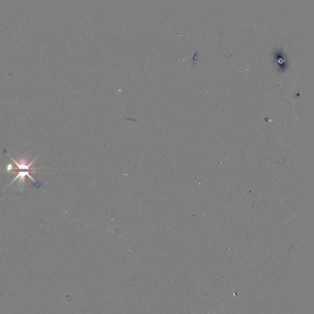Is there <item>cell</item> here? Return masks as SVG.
Returning <instances> with one entry per match:
<instances>
[{"label":"cell","instance_id":"2","mask_svg":"<svg viewBox=\"0 0 314 314\" xmlns=\"http://www.w3.org/2000/svg\"><path fill=\"white\" fill-rule=\"evenodd\" d=\"M36 158H37V157H36L35 160H33L31 162H30L29 163H28V160H27V159H24V160H21V161L20 162V163H17V162L14 160V159H13V158H12V159H13V162H14V163H15V164H16V165L19 167V169H25V170H29V169L31 171L35 172L36 170L33 169H30V168H29V167H30V166H31V164H33V163L35 161V160H36Z\"/></svg>","mask_w":314,"mask_h":314},{"label":"cell","instance_id":"1","mask_svg":"<svg viewBox=\"0 0 314 314\" xmlns=\"http://www.w3.org/2000/svg\"><path fill=\"white\" fill-rule=\"evenodd\" d=\"M25 176H28V178H30L33 181H34L35 182H36V181L32 177L30 176V175L29 174V171H22V172H19V174L17 176V177L14 178L13 180V181L11 183V184L14 182L15 180H17V178H19V188L20 189H21L22 190H24V182H25ZM10 184V185H11Z\"/></svg>","mask_w":314,"mask_h":314},{"label":"cell","instance_id":"3","mask_svg":"<svg viewBox=\"0 0 314 314\" xmlns=\"http://www.w3.org/2000/svg\"></svg>","mask_w":314,"mask_h":314}]
</instances>
